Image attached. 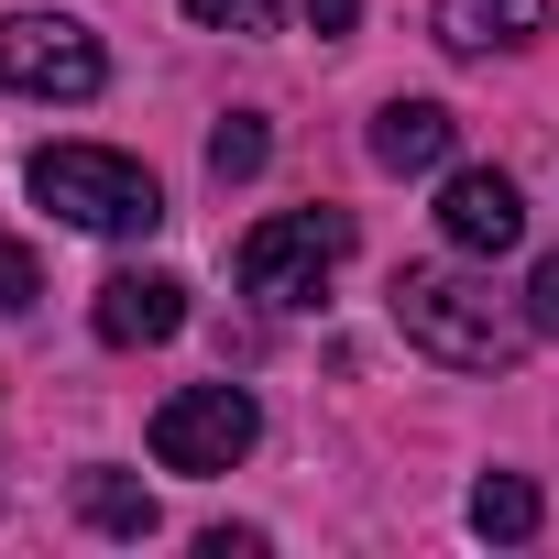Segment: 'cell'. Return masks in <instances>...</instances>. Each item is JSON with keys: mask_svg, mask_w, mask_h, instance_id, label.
<instances>
[{"mask_svg": "<svg viewBox=\"0 0 559 559\" xmlns=\"http://www.w3.org/2000/svg\"><path fill=\"white\" fill-rule=\"evenodd\" d=\"M384 308H395V330H406L428 362H450V373H504V362L537 341L493 286H472L461 263H406L395 286H384Z\"/></svg>", "mask_w": 559, "mask_h": 559, "instance_id": "1", "label": "cell"}, {"mask_svg": "<svg viewBox=\"0 0 559 559\" xmlns=\"http://www.w3.org/2000/svg\"><path fill=\"white\" fill-rule=\"evenodd\" d=\"M23 187H34L56 219H78V230H110V241H143V230L165 219V187H154V165H132V154H110V143H45V154L23 165Z\"/></svg>", "mask_w": 559, "mask_h": 559, "instance_id": "2", "label": "cell"}, {"mask_svg": "<svg viewBox=\"0 0 559 559\" xmlns=\"http://www.w3.org/2000/svg\"><path fill=\"white\" fill-rule=\"evenodd\" d=\"M341 263H352V209H286V219L241 230V297H263V308H308Z\"/></svg>", "mask_w": 559, "mask_h": 559, "instance_id": "3", "label": "cell"}, {"mask_svg": "<svg viewBox=\"0 0 559 559\" xmlns=\"http://www.w3.org/2000/svg\"><path fill=\"white\" fill-rule=\"evenodd\" d=\"M252 439H263V406H252L241 384H187V395H165V406H154V461H165V472H187V483L241 472V461H252Z\"/></svg>", "mask_w": 559, "mask_h": 559, "instance_id": "4", "label": "cell"}, {"mask_svg": "<svg viewBox=\"0 0 559 559\" xmlns=\"http://www.w3.org/2000/svg\"><path fill=\"white\" fill-rule=\"evenodd\" d=\"M99 78H110V56H99L88 23H67V12H12L0 23V88H23V99H99Z\"/></svg>", "mask_w": 559, "mask_h": 559, "instance_id": "5", "label": "cell"}, {"mask_svg": "<svg viewBox=\"0 0 559 559\" xmlns=\"http://www.w3.org/2000/svg\"><path fill=\"white\" fill-rule=\"evenodd\" d=\"M439 230L461 241V252H515L526 241V198H515V176H493V165H461L450 187H439Z\"/></svg>", "mask_w": 559, "mask_h": 559, "instance_id": "6", "label": "cell"}, {"mask_svg": "<svg viewBox=\"0 0 559 559\" xmlns=\"http://www.w3.org/2000/svg\"><path fill=\"white\" fill-rule=\"evenodd\" d=\"M88 330H99L110 352H154V341L187 330V286H176V274H110L99 308H88Z\"/></svg>", "mask_w": 559, "mask_h": 559, "instance_id": "7", "label": "cell"}, {"mask_svg": "<svg viewBox=\"0 0 559 559\" xmlns=\"http://www.w3.org/2000/svg\"><path fill=\"white\" fill-rule=\"evenodd\" d=\"M428 34H439L450 56H515V45L548 34V0H439Z\"/></svg>", "mask_w": 559, "mask_h": 559, "instance_id": "8", "label": "cell"}, {"mask_svg": "<svg viewBox=\"0 0 559 559\" xmlns=\"http://www.w3.org/2000/svg\"><path fill=\"white\" fill-rule=\"evenodd\" d=\"M450 143H461V121H450L439 99H384V110H373V165H384V176H439Z\"/></svg>", "mask_w": 559, "mask_h": 559, "instance_id": "9", "label": "cell"}, {"mask_svg": "<svg viewBox=\"0 0 559 559\" xmlns=\"http://www.w3.org/2000/svg\"><path fill=\"white\" fill-rule=\"evenodd\" d=\"M78 515H88L99 537H154V493H143L132 472H78Z\"/></svg>", "mask_w": 559, "mask_h": 559, "instance_id": "10", "label": "cell"}, {"mask_svg": "<svg viewBox=\"0 0 559 559\" xmlns=\"http://www.w3.org/2000/svg\"><path fill=\"white\" fill-rule=\"evenodd\" d=\"M472 526L483 537H537V483L526 472H483L472 483Z\"/></svg>", "mask_w": 559, "mask_h": 559, "instance_id": "11", "label": "cell"}, {"mask_svg": "<svg viewBox=\"0 0 559 559\" xmlns=\"http://www.w3.org/2000/svg\"><path fill=\"white\" fill-rule=\"evenodd\" d=\"M263 154H274V132H263V110H230V121L209 132V176H219V187H241V176H263Z\"/></svg>", "mask_w": 559, "mask_h": 559, "instance_id": "12", "label": "cell"}, {"mask_svg": "<svg viewBox=\"0 0 559 559\" xmlns=\"http://www.w3.org/2000/svg\"><path fill=\"white\" fill-rule=\"evenodd\" d=\"M34 297H45V263H34V252H23L12 230H0V319H23Z\"/></svg>", "mask_w": 559, "mask_h": 559, "instance_id": "13", "label": "cell"}, {"mask_svg": "<svg viewBox=\"0 0 559 559\" xmlns=\"http://www.w3.org/2000/svg\"><path fill=\"white\" fill-rule=\"evenodd\" d=\"M274 12L286 0H187V23H209V34H274Z\"/></svg>", "mask_w": 559, "mask_h": 559, "instance_id": "14", "label": "cell"}, {"mask_svg": "<svg viewBox=\"0 0 559 559\" xmlns=\"http://www.w3.org/2000/svg\"><path fill=\"white\" fill-rule=\"evenodd\" d=\"M526 330L559 341V252H537V274H526Z\"/></svg>", "mask_w": 559, "mask_h": 559, "instance_id": "15", "label": "cell"}, {"mask_svg": "<svg viewBox=\"0 0 559 559\" xmlns=\"http://www.w3.org/2000/svg\"><path fill=\"white\" fill-rule=\"evenodd\" d=\"M308 23H319V34H352V23H362V0H308Z\"/></svg>", "mask_w": 559, "mask_h": 559, "instance_id": "16", "label": "cell"}]
</instances>
